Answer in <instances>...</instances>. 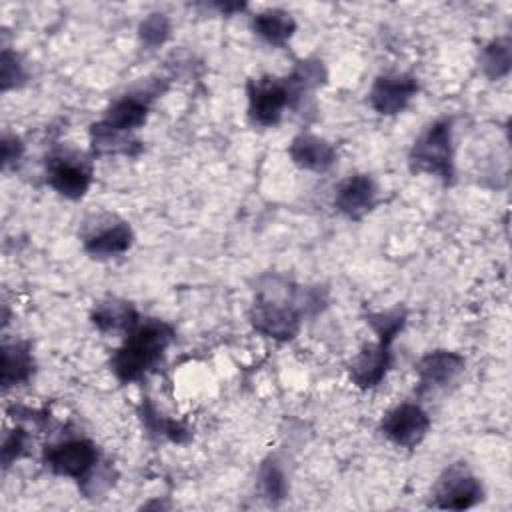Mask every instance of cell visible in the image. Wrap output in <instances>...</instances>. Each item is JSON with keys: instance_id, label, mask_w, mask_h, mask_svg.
<instances>
[{"instance_id": "obj_16", "label": "cell", "mask_w": 512, "mask_h": 512, "mask_svg": "<svg viewBox=\"0 0 512 512\" xmlns=\"http://www.w3.org/2000/svg\"><path fill=\"white\" fill-rule=\"evenodd\" d=\"M34 354L28 340H12L2 344V374L0 382L4 390L28 384L34 376Z\"/></svg>"}, {"instance_id": "obj_13", "label": "cell", "mask_w": 512, "mask_h": 512, "mask_svg": "<svg viewBox=\"0 0 512 512\" xmlns=\"http://www.w3.org/2000/svg\"><path fill=\"white\" fill-rule=\"evenodd\" d=\"M378 202V186L370 174H352L344 178L334 192V206L350 220H362Z\"/></svg>"}, {"instance_id": "obj_21", "label": "cell", "mask_w": 512, "mask_h": 512, "mask_svg": "<svg viewBox=\"0 0 512 512\" xmlns=\"http://www.w3.org/2000/svg\"><path fill=\"white\" fill-rule=\"evenodd\" d=\"M258 490H260L262 498L268 504H272V506H278L288 496L290 488H288L286 472H284L282 464L274 456H268L260 464V470H258Z\"/></svg>"}, {"instance_id": "obj_10", "label": "cell", "mask_w": 512, "mask_h": 512, "mask_svg": "<svg viewBox=\"0 0 512 512\" xmlns=\"http://www.w3.org/2000/svg\"><path fill=\"white\" fill-rule=\"evenodd\" d=\"M466 360L458 352L452 350H432L424 354L416 364L418 386L416 394L420 398L434 396L454 384L464 372Z\"/></svg>"}, {"instance_id": "obj_17", "label": "cell", "mask_w": 512, "mask_h": 512, "mask_svg": "<svg viewBox=\"0 0 512 512\" xmlns=\"http://www.w3.org/2000/svg\"><path fill=\"white\" fill-rule=\"evenodd\" d=\"M252 32L266 44L274 48H284L294 32H296V20L290 12L280 8H268L252 16Z\"/></svg>"}, {"instance_id": "obj_7", "label": "cell", "mask_w": 512, "mask_h": 512, "mask_svg": "<svg viewBox=\"0 0 512 512\" xmlns=\"http://www.w3.org/2000/svg\"><path fill=\"white\" fill-rule=\"evenodd\" d=\"M246 98L250 122L262 128L276 126L284 112L292 108L286 80L276 76H260L248 80Z\"/></svg>"}, {"instance_id": "obj_14", "label": "cell", "mask_w": 512, "mask_h": 512, "mask_svg": "<svg viewBox=\"0 0 512 512\" xmlns=\"http://www.w3.org/2000/svg\"><path fill=\"white\" fill-rule=\"evenodd\" d=\"M288 156L298 168L314 174L328 172L338 158L336 148L328 140L310 132H300L292 138L288 146Z\"/></svg>"}, {"instance_id": "obj_18", "label": "cell", "mask_w": 512, "mask_h": 512, "mask_svg": "<svg viewBox=\"0 0 512 512\" xmlns=\"http://www.w3.org/2000/svg\"><path fill=\"white\" fill-rule=\"evenodd\" d=\"M138 414H140V420L150 436L170 440L176 444H184L190 438V430L182 422H176V420L164 416L154 406V402L150 398H142V402L138 406Z\"/></svg>"}, {"instance_id": "obj_12", "label": "cell", "mask_w": 512, "mask_h": 512, "mask_svg": "<svg viewBox=\"0 0 512 512\" xmlns=\"http://www.w3.org/2000/svg\"><path fill=\"white\" fill-rule=\"evenodd\" d=\"M392 366V344L384 340H376L364 344L360 352L352 358L348 372L354 386L362 390L376 388L388 374Z\"/></svg>"}, {"instance_id": "obj_25", "label": "cell", "mask_w": 512, "mask_h": 512, "mask_svg": "<svg viewBox=\"0 0 512 512\" xmlns=\"http://www.w3.org/2000/svg\"><path fill=\"white\" fill-rule=\"evenodd\" d=\"M26 446H28V432L20 426H16L14 430L4 434L2 440V450H0V458H2V468H10L18 458H22L26 454Z\"/></svg>"}, {"instance_id": "obj_23", "label": "cell", "mask_w": 512, "mask_h": 512, "mask_svg": "<svg viewBox=\"0 0 512 512\" xmlns=\"http://www.w3.org/2000/svg\"><path fill=\"white\" fill-rule=\"evenodd\" d=\"M170 32V20L162 12H152L138 24V38L150 50L160 48L170 38Z\"/></svg>"}, {"instance_id": "obj_24", "label": "cell", "mask_w": 512, "mask_h": 512, "mask_svg": "<svg viewBox=\"0 0 512 512\" xmlns=\"http://www.w3.org/2000/svg\"><path fill=\"white\" fill-rule=\"evenodd\" d=\"M26 80H28V70H26V64L22 62V58L16 52H12L10 48H4L2 56H0L2 90L8 92L12 88H20L22 84H26Z\"/></svg>"}, {"instance_id": "obj_4", "label": "cell", "mask_w": 512, "mask_h": 512, "mask_svg": "<svg viewBox=\"0 0 512 512\" xmlns=\"http://www.w3.org/2000/svg\"><path fill=\"white\" fill-rule=\"evenodd\" d=\"M42 462L52 474L82 482L102 460L98 446L92 440L70 436L46 446Z\"/></svg>"}, {"instance_id": "obj_8", "label": "cell", "mask_w": 512, "mask_h": 512, "mask_svg": "<svg viewBox=\"0 0 512 512\" xmlns=\"http://www.w3.org/2000/svg\"><path fill=\"white\" fill-rule=\"evenodd\" d=\"M166 90L164 82H148L144 88L128 92L118 96L104 112L102 122L104 126L122 132V134H134L138 128H142L150 114V104L156 96H160Z\"/></svg>"}, {"instance_id": "obj_1", "label": "cell", "mask_w": 512, "mask_h": 512, "mask_svg": "<svg viewBox=\"0 0 512 512\" xmlns=\"http://www.w3.org/2000/svg\"><path fill=\"white\" fill-rule=\"evenodd\" d=\"M176 338L174 326L158 318L140 320L114 350L110 370L122 384H132L150 374Z\"/></svg>"}, {"instance_id": "obj_22", "label": "cell", "mask_w": 512, "mask_h": 512, "mask_svg": "<svg viewBox=\"0 0 512 512\" xmlns=\"http://www.w3.org/2000/svg\"><path fill=\"white\" fill-rule=\"evenodd\" d=\"M366 322L374 330V334L384 340V342H394L400 332L404 330L406 324V312L402 308H392V310H380V312H370L366 316Z\"/></svg>"}, {"instance_id": "obj_5", "label": "cell", "mask_w": 512, "mask_h": 512, "mask_svg": "<svg viewBox=\"0 0 512 512\" xmlns=\"http://www.w3.org/2000/svg\"><path fill=\"white\" fill-rule=\"evenodd\" d=\"M92 162L72 150H58L46 158V184L68 200H80L92 184Z\"/></svg>"}, {"instance_id": "obj_26", "label": "cell", "mask_w": 512, "mask_h": 512, "mask_svg": "<svg viewBox=\"0 0 512 512\" xmlns=\"http://www.w3.org/2000/svg\"><path fill=\"white\" fill-rule=\"evenodd\" d=\"M24 154V144L16 134H4L2 138V164L8 168L10 164H16Z\"/></svg>"}, {"instance_id": "obj_6", "label": "cell", "mask_w": 512, "mask_h": 512, "mask_svg": "<svg viewBox=\"0 0 512 512\" xmlns=\"http://www.w3.org/2000/svg\"><path fill=\"white\" fill-rule=\"evenodd\" d=\"M484 498V486L464 464H450L434 484L432 506L440 510H466Z\"/></svg>"}, {"instance_id": "obj_9", "label": "cell", "mask_w": 512, "mask_h": 512, "mask_svg": "<svg viewBox=\"0 0 512 512\" xmlns=\"http://www.w3.org/2000/svg\"><path fill=\"white\" fill-rule=\"evenodd\" d=\"M430 430V416L428 412L416 402H402L390 408L382 422L380 432L386 440H390L398 448L412 450L416 448Z\"/></svg>"}, {"instance_id": "obj_20", "label": "cell", "mask_w": 512, "mask_h": 512, "mask_svg": "<svg viewBox=\"0 0 512 512\" xmlns=\"http://www.w3.org/2000/svg\"><path fill=\"white\" fill-rule=\"evenodd\" d=\"M480 68L488 80H502L512 68V44L508 36L490 40L480 52Z\"/></svg>"}, {"instance_id": "obj_2", "label": "cell", "mask_w": 512, "mask_h": 512, "mask_svg": "<svg viewBox=\"0 0 512 512\" xmlns=\"http://www.w3.org/2000/svg\"><path fill=\"white\" fill-rule=\"evenodd\" d=\"M408 164L414 172L440 178L444 184L454 180V120L450 116L430 122L414 140Z\"/></svg>"}, {"instance_id": "obj_19", "label": "cell", "mask_w": 512, "mask_h": 512, "mask_svg": "<svg viewBox=\"0 0 512 512\" xmlns=\"http://www.w3.org/2000/svg\"><path fill=\"white\" fill-rule=\"evenodd\" d=\"M90 146L92 152L98 156L104 154H124V156H136L140 152V142L132 134L116 132L102 122L92 124L90 128Z\"/></svg>"}, {"instance_id": "obj_15", "label": "cell", "mask_w": 512, "mask_h": 512, "mask_svg": "<svg viewBox=\"0 0 512 512\" xmlns=\"http://www.w3.org/2000/svg\"><path fill=\"white\" fill-rule=\"evenodd\" d=\"M90 320L100 334L126 336L140 322V316L130 302L120 298H104L94 304Z\"/></svg>"}, {"instance_id": "obj_3", "label": "cell", "mask_w": 512, "mask_h": 512, "mask_svg": "<svg viewBox=\"0 0 512 512\" xmlns=\"http://www.w3.org/2000/svg\"><path fill=\"white\" fill-rule=\"evenodd\" d=\"M84 252L96 260H108L128 252L134 244V232L130 224L116 214L90 216L80 232Z\"/></svg>"}, {"instance_id": "obj_11", "label": "cell", "mask_w": 512, "mask_h": 512, "mask_svg": "<svg viewBox=\"0 0 512 512\" xmlns=\"http://www.w3.org/2000/svg\"><path fill=\"white\" fill-rule=\"evenodd\" d=\"M418 94V78L408 72H386L376 76L370 86L368 100L374 112L382 116H396L408 108Z\"/></svg>"}]
</instances>
